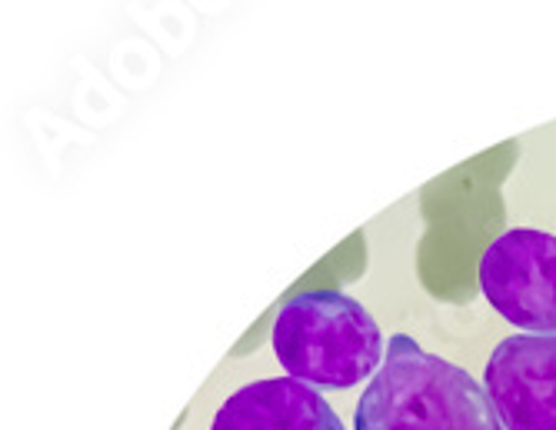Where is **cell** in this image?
Wrapping results in <instances>:
<instances>
[{
  "label": "cell",
  "mask_w": 556,
  "mask_h": 430,
  "mask_svg": "<svg viewBox=\"0 0 556 430\" xmlns=\"http://www.w3.org/2000/svg\"><path fill=\"white\" fill-rule=\"evenodd\" d=\"M483 387L503 430H556V333H510L493 347Z\"/></svg>",
  "instance_id": "277c9868"
},
{
  "label": "cell",
  "mask_w": 556,
  "mask_h": 430,
  "mask_svg": "<svg viewBox=\"0 0 556 430\" xmlns=\"http://www.w3.org/2000/svg\"><path fill=\"white\" fill-rule=\"evenodd\" d=\"M480 290L523 333H556V237L513 227L480 257Z\"/></svg>",
  "instance_id": "3957f363"
},
{
  "label": "cell",
  "mask_w": 556,
  "mask_h": 430,
  "mask_svg": "<svg viewBox=\"0 0 556 430\" xmlns=\"http://www.w3.org/2000/svg\"><path fill=\"white\" fill-rule=\"evenodd\" d=\"M273 353L287 377L313 390H350L383 367V333L360 300L304 290L273 320Z\"/></svg>",
  "instance_id": "7a4b0ae2"
},
{
  "label": "cell",
  "mask_w": 556,
  "mask_h": 430,
  "mask_svg": "<svg viewBox=\"0 0 556 430\" xmlns=\"http://www.w3.org/2000/svg\"><path fill=\"white\" fill-rule=\"evenodd\" d=\"M210 430H347L330 400L294 377H267L233 390Z\"/></svg>",
  "instance_id": "5b68a950"
},
{
  "label": "cell",
  "mask_w": 556,
  "mask_h": 430,
  "mask_svg": "<svg viewBox=\"0 0 556 430\" xmlns=\"http://www.w3.org/2000/svg\"><path fill=\"white\" fill-rule=\"evenodd\" d=\"M353 430H503L483 380L410 333L387 341L383 367L363 387Z\"/></svg>",
  "instance_id": "6da1fadb"
}]
</instances>
